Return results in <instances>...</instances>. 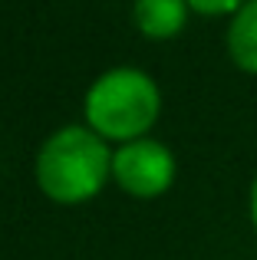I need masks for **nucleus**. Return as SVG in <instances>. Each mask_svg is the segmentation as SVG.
I'll return each mask as SVG.
<instances>
[{
	"instance_id": "1",
	"label": "nucleus",
	"mask_w": 257,
	"mask_h": 260,
	"mask_svg": "<svg viewBox=\"0 0 257 260\" xmlns=\"http://www.w3.org/2000/svg\"><path fill=\"white\" fill-rule=\"evenodd\" d=\"M112 168L106 142L86 125H66L43 142L37 155V181L56 201H79L103 188Z\"/></svg>"
},
{
	"instance_id": "2",
	"label": "nucleus",
	"mask_w": 257,
	"mask_h": 260,
	"mask_svg": "<svg viewBox=\"0 0 257 260\" xmlns=\"http://www.w3.org/2000/svg\"><path fill=\"white\" fill-rule=\"evenodd\" d=\"M158 115V89L142 70L116 66L103 73L86 92V119L96 132L112 139L142 135Z\"/></svg>"
},
{
	"instance_id": "3",
	"label": "nucleus",
	"mask_w": 257,
	"mask_h": 260,
	"mask_svg": "<svg viewBox=\"0 0 257 260\" xmlns=\"http://www.w3.org/2000/svg\"><path fill=\"white\" fill-rule=\"evenodd\" d=\"M112 175L132 194H158L172 184L175 158L162 142L152 139H132L112 155Z\"/></svg>"
},
{
	"instance_id": "4",
	"label": "nucleus",
	"mask_w": 257,
	"mask_h": 260,
	"mask_svg": "<svg viewBox=\"0 0 257 260\" xmlns=\"http://www.w3.org/2000/svg\"><path fill=\"white\" fill-rule=\"evenodd\" d=\"M188 0H135V23L148 37H175L185 23Z\"/></svg>"
},
{
	"instance_id": "5",
	"label": "nucleus",
	"mask_w": 257,
	"mask_h": 260,
	"mask_svg": "<svg viewBox=\"0 0 257 260\" xmlns=\"http://www.w3.org/2000/svg\"><path fill=\"white\" fill-rule=\"evenodd\" d=\"M228 46H231V56L241 70L257 73V0H247L234 13L231 33H228Z\"/></svg>"
},
{
	"instance_id": "6",
	"label": "nucleus",
	"mask_w": 257,
	"mask_h": 260,
	"mask_svg": "<svg viewBox=\"0 0 257 260\" xmlns=\"http://www.w3.org/2000/svg\"><path fill=\"white\" fill-rule=\"evenodd\" d=\"M188 4L201 13H228V10H241L244 0H188Z\"/></svg>"
},
{
	"instance_id": "7",
	"label": "nucleus",
	"mask_w": 257,
	"mask_h": 260,
	"mask_svg": "<svg viewBox=\"0 0 257 260\" xmlns=\"http://www.w3.org/2000/svg\"><path fill=\"white\" fill-rule=\"evenodd\" d=\"M251 217H254V228H257V178H254V188H251Z\"/></svg>"
}]
</instances>
